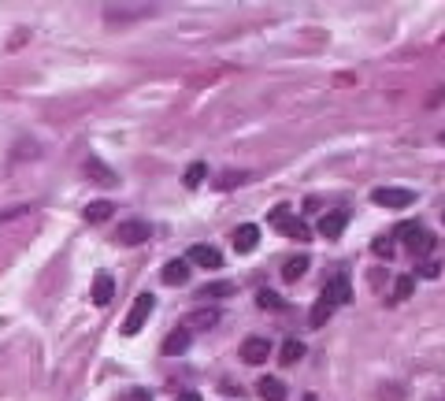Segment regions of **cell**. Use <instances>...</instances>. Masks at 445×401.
<instances>
[{
    "label": "cell",
    "mask_w": 445,
    "mask_h": 401,
    "mask_svg": "<svg viewBox=\"0 0 445 401\" xmlns=\"http://www.w3.org/2000/svg\"><path fill=\"white\" fill-rule=\"evenodd\" d=\"M152 308H156V297L152 294H138L134 297V308L126 313V320H123V327H119V334L123 338H134V334L149 323V316H152Z\"/></svg>",
    "instance_id": "obj_1"
},
{
    "label": "cell",
    "mask_w": 445,
    "mask_h": 401,
    "mask_svg": "<svg viewBox=\"0 0 445 401\" xmlns=\"http://www.w3.org/2000/svg\"><path fill=\"white\" fill-rule=\"evenodd\" d=\"M397 238L409 245V249L416 253V256H427L430 253V245H434V238H430V230L427 227H420V223H401L397 227Z\"/></svg>",
    "instance_id": "obj_2"
},
{
    "label": "cell",
    "mask_w": 445,
    "mask_h": 401,
    "mask_svg": "<svg viewBox=\"0 0 445 401\" xmlns=\"http://www.w3.org/2000/svg\"><path fill=\"white\" fill-rule=\"evenodd\" d=\"M152 238V227L145 219H123L119 230H115V245H145Z\"/></svg>",
    "instance_id": "obj_3"
},
{
    "label": "cell",
    "mask_w": 445,
    "mask_h": 401,
    "mask_svg": "<svg viewBox=\"0 0 445 401\" xmlns=\"http://www.w3.org/2000/svg\"><path fill=\"white\" fill-rule=\"evenodd\" d=\"M371 201L378 204V209H409V204L416 201L412 190H401V186H378L371 193Z\"/></svg>",
    "instance_id": "obj_4"
},
{
    "label": "cell",
    "mask_w": 445,
    "mask_h": 401,
    "mask_svg": "<svg viewBox=\"0 0 445 401\" xmlns=\"http://www.w3.org/2000/svg\"><path fill=\"white\" fill-rule=\"evenodd\" d=\"M241 360L245 364H267V357H271V342L264 338V334H248V338L241 342Z\"/></svg>",
    "instance_id": "obj_5"
},
{
    "label": "cell",
    "mask_w": 445,
    "mask_h": 401,
    "mask_svg": "<svg viewBox=\"0 0 445 401\" xmlns=\"http://www.w3.org/2000/svg\"><path fill=\"white\" fill-rule=\"evenodd\" d=\"M334 308H338L334 294H331V290L323 287V294L316 297V305H312V313H308V323H312V327H323V323H326V320L334 316Z\"/></svg>",
    "instance_id": "obj_6"
},
{
    "label": "cell",
    "mask_w": 445,
    "mask_h": 401,
    "mask_svg": "<svg viewBox=\"0 0 445 401\" xmlns=\"http://www.w3.org/2000/svg\"><path fill=\"white\" fill-rule=\"evenodd\" d=\"M349 227V212L345 209H334L319 219V235L323 238H342V230Z\"/></svg>",
    "instance_id": "obj_7"
},
{
    "label": "cell",
    "mask_w": 445,
    "mask_h": 401,
    "mask_svg": "<svg viewBox=\"0 0 445 401\" xmlns=\"http://www.w3.org/2000/svg\"><path fill=\"white\" fill-rule=\"evenodd\" d=\"M190 261L201 264V268H208V271H215V268H222V253L215 249V245H193Z\"/></svg>",
    "instance_id": "obj_8"
},
{
    "label": "cell",
    "mask_w": 445,
    "mask_h": 401,
    "mask_svg": "<svg viewBox=\"0 0 445 401\" xmlns=\"http://www.w3.org/2000/svg\"><path fill=\"white\" fill-rule=\"evenodd\" d=\"M256 245H260V227L241 223L238 230H234V249H238V253H253Z\"/></svg>",
    "instance_id": "obj_9"
},
{
    "label": "cell",
    "mask_w": 445,
    "mask_h": 401,
    "mask_svg": "<svg viewBox=\"0 0 445 401\" xmlns=\"http://www.w3.org/2000/svg\"><path fill=\"white\" fill-rule=\"evenodd\" d=\"M215 323H219V308H197V313L186 316L182 327L186 331H208V327H215Z\"/></svg>",
    "instance_id": "obj_10"
},
{
    "label": "cell",
    "mask_w": 445,
    "mask_h": 401,
    "mask_svg": "<svg viewBox=\"0 0 445 401\" xmlns=\"http://www.w3.org/2000/svg\"><path fill=\"white\" fill-rule=\"evenodd\" d=\"M112 294H115V279L108 275V271H97L93 279V305H112Z\"/></svg>",
    "instance_id": "obj_11"
},
{
    "label": "cell",
    "mask_w": 445,
    "mask_h": 401,
    "mask_svg": "<svg viewBox=\"0 0 445 401\" xmlns=\"http://www.w3.org/2000/svg\"><path fill=\"white\" fill-rule=\"evenodd\" d=\"M164 282H167V287H186V282H190V261L164 264Z\"/></svg>",
    "instance_id": "obj_12"
},
{
    "label": "cell",
    "mask_w": 445,
    "mask_h": 401,
    "mask_svg": "<svg viewBox=\"0 0 445 401\" xmlns=\"http://www.w3.org/2000/svg\"><path fill=\"white\" fill-rule=\"evenodd\" d=\"M82 171H86L89 178H93V183H100V186H115V171H112V167H104V164H100V157H89Z\"/></svg>",
    "instance_id": "obj_13"
},
{
    "label": "cell",
    "mask_w": 445,
    "mask_h": 401,
    "mask_svg": "<svg viewBox=\"0 0 445 401\" xmlns=\"http://www.w3.org/2000/svg\"><path fill=\"white\" fill-rule=\"evenodd\" d=\"M256 394L264 401H286V386H282V379H274V375H264V379L256 383Z\"/></svg>",
    "instance_id": "obj_14"
},
{
    "label": "cell",
    "mask_w": 445,
    "mask_h": 401,
    "mask_svg": "<svg viewBox=\"0 0 445 401\" xmlns=\"http://www.w3.org/2000/svg\"><path fill=\"white\" fill-rule=\"evenodd\" d=\"M186 349H190V331H186V327H175V331L164 338V353H167V357L186 353Z\"/></svg>",
    "instance_id": "obj_15"
},
{
    "label": "cell",
    "mask_w": 445,
    "mask_h": 401,
    "mask_svg": "<svg viewBox=\"0 0 445 401\" xmlns=\"http://www.w3.org/2000/svg\"><path fill=\"white\" fill-rule=\"evenodd\" d=\"M326 290L334 294V301H338V305H349V301H352V282H349V275H345V271H342V275H334L331 282H326Z\"/></svg>",
    "instance_id": "obj_16"
},
{
    "label": "cell",
    "mask_w": 445,
    "mask_h": 401,
    "mask_svg": "<svg viewBox=\"0 0 445 401\" xmlns=\"http://www.w3.org/2000/svg\"><path fill=\"white\" fill-rule=\"evenodd\" d=\"M115 212V204L112 201H89L86 209H82V216L89 219V223H104V219H108Z\"/></svg>",
    "instance_id": "obj_17"
},
{
    "label": "cell",
    "mask_w": 445,
    "mask_h": 401,
    "mask_svg": "<svg viewBox=\"0 0 445 401\" xmlns=\"http://www.w3.org/2000/svg\"><path fill=\"white\" fill-rule=\"evenodd\" d=\"M308 264H312V261H308L305 253H300V256H290V261L282 264V279H286V282H297V279L308 271Z\"/></svg>",
    "instance_id": "obj_18"
},
{
    "label": "cell",
    "mask_w": 445,
    "mask_h": 401,
    "mask_svg": "<svg viewBox=\"0 0 445 401\" xmlns=\"http://www.w3.org/2000/svg\"><path fill=\"white\" fill-rule=\"evenodd\" d=\"M412 290H416V279L412 275H397V282H394V301H409Z\"/></svg>",
    "instance_id": "obj_19"
},
{
    "label": "cell",
    "mask_w": 445,
    "mask_h": 401,
    "mask_svg": "<svg viewBox=\"0 0 445 401\" xmlns=\"http://www.w3.org/2000/svg\"><path fill=\"white\" fill-rule=\"evenodd\" d=\"M305 357V342H297V338H290L282 346V364H297V360Z\"/></svg>",
    "instance_id": "obj_20"
},
{
    "label": "cell",
    "mask_w": 445,
    "mask_h": 401,
    "mask_svg": "<svg viewBox=\"0 0 445 401\" xmlns=\"http://www.w3.org/2000/svg\"><path fill=\"white\" fill-rule=\"evenodd\" d=\"M204 175H208V167H204V164H190V167H186V186H190V190H197V186L204 183Z\"/></svg>",
    "instance_id": "obj_21"
},
{
    "label": "cell",
    "mask_w": 445,
    "mask_h": 401,
    "mask_svg": "<svg viewBox=\"0 0 445 401\" xmlns=\"http://www.w3.org/2000/svg\"><path fill=\"white\" fill-rule=\"evenodd\" d=\"M230 294H234L230 282H212V287L201 290V297H208V301H215V297H230Z\"/></svg>",
    "instance_id": "obj_22"
},
{
    "label": "cell",
    "mask_w": 445,
    "mask_h": 401,
    "mask_svg": "<svg viewBox=\"0 0 445 401\" xmlns=\"http://www.w3.org/2000/svg\"><path fill=\"white\" fill-rule=\"evenodd\" d=\"M282 230H286L290 238H297V242H308V235H312V230H308L305 223H300V219H290V223H286Z\"/></svg>",
    "instance_id": "obj_23"
},
{
    "label": "cell",
    "mask_w": 445,
    "mask_h": 401,
    "mask_svg": "<svg viewBox=\"0 0 445 401\" xmlns=\"http://www.w3.org/2000/svg\"><path fill=\"white\" fill-rule=\"evenodd\" d=\"M256 305H260V308H271V313H274V308H282V297L271 294V290H260V294H256Z\"/></svg>",
    "instance_id": "obj_24"
},
{
    "label": "cell",
    "mask_w": 445,
    "mask_h": 401,
    "mask_svg": "<svg viewBox=\"0 0 445 401\" xmlns=\"http://www.w3.org/2000/svg\"><path fill=\"white\" fill-rule=\"evenodd\" d=\"M267 219H271V227H279V230H282L286 223H290V204H279V209H274Z\"/></svg>",
    "instance_id": "obj_25"
},
{
    "label": "cell",
    "mask_w": 445,
    "mask_h": 401,
    "mask_svg": "<svg viewBox=\"0 0 445 401\" xmlns=\"http://www.w3.org/2000/svg\"><path fill=\"white\" fill-rule=\"evenodd\" d=\"M248 178V171H227L219 178V190H234V183H245Z\"/></svg>",
    "instance_id": "obj_26"
},
{
    "label": "cell",
    "mask_w": 445,
    "mask_h": 401,
    "mask_svg": "<svg viewBox=\"0 0 445 401\" xmlns=\"http://www.w3.org/2000/svg\"><path fill=\"white\" fill-rule=\"evenodd\" d=\"M119 401H152V394L145 390V386H130L126 394H119Z\"/></svg>",
    "instance_id": "obj_27"
},
{
    "label": "cell",
    "mask_w": 445,
    "mask_h": 401,
    "mask_svg": "<svg viewBox=\"0 0 445 401\" xmlns=\"http://www.w3.org/2000/svg\"><path fill=\"white\" fill-rule=\"evenodd\" d=\"M371 249H375V256H386V261L394 256V245H390V238H375Z\"/></svg>",
    "instance_id": "obj_28"
},
{
    "label": "cell",
    "mask_w": 445,
    "mask_h": 401,
    "mask_svg": "<svg viewBox=\"0 0 445 401\" xmlns=\"http://www.w3.org/2000/svg\"><path fill=\"white\" fill-rule=\"evenodd\" d=\"M438 271H441V268H438L434 261H427V264H420V275H423V279H438Z\"/></svg>",
    "instance_id": "obj_29"
},
{
    "label": "cell",
    "mask_w": 445,
    "mask_h": 401,
    "mask_svg": "<svg viewBox=\"0 0 445 401\" xmlns=\"http://www.w3.org/2000/svg\"><path fill=\"white\" fill-rule=\"evenodd\" d=\"M178 401H201V394H193V390H186V394H178Z\"/></svg>",
    "instance_id": "obj_30"
},
{
    "label": "cell",
    "mask_w": 445,
    "mask_h": 401,
    "mask_svg": "<svg viewBox=\"0 0 445 401\" xmlns=\"http://www.w3.org/2000/svg\"><path fill=\"white\" fill-rule=\"evenodd\" d=\"M441 145H445V131H441Z\"/></svg>",
    "instance_id": "obj_31"
}]
</instances>
